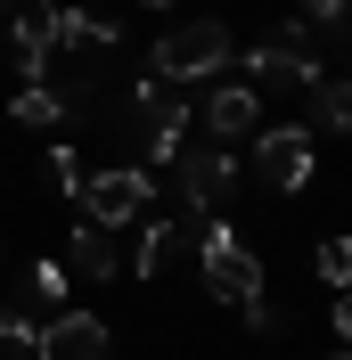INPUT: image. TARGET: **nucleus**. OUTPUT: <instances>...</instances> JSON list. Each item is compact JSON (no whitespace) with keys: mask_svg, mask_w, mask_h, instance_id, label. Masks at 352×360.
Segmentation results:
<instances>
[{"mask_svg":"<svg viewBox=\"0 0 352 360\" xmlns=\"http://www.w3.org/2000/svg\"><path fill=\"white\" fill-rule=\"evenodd\" d=\"M0 352H42V328L25 311H0Z\"/></svg>","mask_w":352,"mask_h":360,"instance_id":"obj_17","label":"nucleus"},{"mask_svg":"<svg viewBox=\"0 0 352 360\" xmlns=\"http://www.w3.org/2000/svg\"><path fill=\"white\" fill-rule=\"evenodd\" d=\"M320 278L328 287H352V238H320Z\"/></svg>","mask_w":352,"mask_h":360,"instance_id":"obj_16","label":"nucleus"},{"mask_svg":"<svg viewBox=\"0 0 352 360\" xmlns=\"http://www.w3.org/2000/svg\"><path fill=\"white\" fill-rule=\"evenodd\" d=\"M66 270H82V278H115V270H123V254H115V229L74 221V238H66Z\"/></svg>","mask_w":352,"mask_h":360,"instance_id":"obj_11","label":"nucleus"},{"mask_svg":"<svg viewBox=\"0 0 352 360\" xmlns=\"http://www.w3.org/2000/svg\"><path fill=\"white\" fill-rule=\"evenodd\" d=\"M254 172H263L270 188H303V180L320 172L311 131H303V123H287V131H254Z\"/></svg>","mask_w":352,"mask_h":360,"instance_id":"obj_6","label":"nucleus"},{"mask_svg":"<svg viewBox=\"0 0 352 360\" xmlns=\"http://www.w3.org/2000/svg\"><path fill=\"white\" fill-rule=\"evenodd\" d=\"M311 123L320 131H352V82L344 74H328V82L311 90Z\"/></svg>","mask_w":352,"mask_h":360,"instance_id":"obj_13","label":"nucleus"},{"mask_svg":"<svg viewBox=\"0 0 352 360\" xmlns=\"http://www.w3.org/2000/svg\"><path fill=\"white\" fill-rule=\"evenodd\" d=\"M8 17H17V0H0V33H8Z\"/></svg>","mask_w":352,"mask_h":360,"instance_id":"obj_21","label":"nucleus"},{"mask_svg":"<svg viewBox=\"0 0 352 360\" xmlns=\"http://www.w3.org/2000/svg\"><path fill=\"white\" fill-rule=\"evenodd\" d=\"M42 360H107V319L58 311V319L42 328Z\"/></svg>","mask_w":352,"mask_h":360,"instance_id":"obj_9","label":"nucleus"},{"mask_svg":"<svg viewBox=\"0 0 352 360\" xmlns=\"http://www.w3.org/2000/svg\"><path fill=\"white\" fill-rule=\"evenodd\" d=\"M303 33H311V25L295 17V25H279L263 49H246V82H254V90H320L328 66L303 49Z\"/></svg>","mask_w":352,"mask_h":360,"instance_id":"obj_3","label":"nucleus"},{"mask_svg":"<svg viewBox=\"0 0 352 360\" xmlns=\"http://www.w3.org/2000/svg\"><path fill=\"white\" fill-rule=\"evenodd\" d=\"M230 58H238V33L221 17H197V25H172V33L148 49V74L156 82H221Z\"/></svg>","mask_w":352,"mask_h":360,"instance_id":"obj_1","label":"nucleus"},{"mask_svg":"<svg viewBox=\"0 0 352 360\" xmlns=\"http://www.w3.org/2000/svg\"><path fill=\"white\" fill-rule=\"evenodd\" d=\"M205 131H213L221 148H230V139H254L263 131V90L254 82H221L213 98H205Z\"/></svg>","mask_w":352,"mask_h":360,"instance_id":"obj_8","label":"nucleus"},{"mask_svg":"<svg viewBox=\"0 0 352 360\" xmlns=\"http://www.w3.org/2000/svg\"><path fill=\"white\" fill-rule=\"evenodd\" d=\"M49 49H58V58L115 49V25H107V17H90V8H49Z\"/></svg>","mask_w":352,"mask_h":360,"instance_id":"obj_10","label":"nucleus"},{"mask_svg":"<svg viewBox=\"0 0 352 360\" xmlns=\"http://www.w3.org/2000/svg\"><path fill=\"white\" fill-rule=\"evenodd\" d=\"M132 123H139V139H148V156L156 164H180V131H189V90L180 82H139L132 90Z\"/></svg>","mask_w":352,"mask_h":360,"instance_id":"obj_4","label":"nucleus"},{"mask_svg":"<svg viewBox=\"0 0 352 360\" xmlns=\"http://www.w3.org/2000/svg\"><path fill=\"white\" fill-rule=\"evenodd\" d=\"M148 197H156V180L139 172V164H115V172L82 180V221H99V229H123V221H148Z\"/></svg>","mask_w":352,"mask_h":360,"instance_id":"obj_5","label":"nucleus"},{"mask_svg":"<svg viewBox=\"0 0 352 360\" xmlns=\"http://www.w3.org/2000/svg\"><path fill=\"white\" fill-rule=\"evenodd\" d=\"M0 262H8V246H0Z\"/></svg>","mask_w":352,"mask_h":360,"instance_id":"obj_24","label":"nucleus"},{"mask_svg":"<svg viewBox=\"0 0 352 360\" xmlns=\"http://www.w3.org/2000/svg\"><path fill=\"white\" fill-rule=\"evenodd\" d=\"M172 246H180V221H139V278H156Z\"/></svg>","mask_w":352,"mask_h":360,"instance_id":"obj_14","label":"nucleus"},{"mask_svg":"<svg viewBox=\"0 0 352 360\" xmlns=\"http://www.w3.org/2000/svg\"><path fill=\"white\" fill-rule=\"evenodd\" d=\"M197 270H205V287H213L230 311L263 303V254L246 246L230 221H205V213H197Z\"/></svg>","mask_w":352,"mask_h":360,"instance_id":"obj_2","label":"nucleus"},{"mask_svg":"<svg viewBox=\"0 0 352 360\" xmlns=\"http://www.w3.org/2000/svg\"><path fill=\"white\" fill-rule=\"evenodd\" d=\"M328 360H352V352H328Z\"/></svg>","mask_w":352,"mask_h":360,"instance_id":"obj_22","label":"nucleus"},{"mask_svg":"<svg viewBox=\"0 0 352 360\" xmlns=\"http://www.w3.org/2000/svg\"><path fill=\"white\" fill-rule=\"evenodd\" d=\"M336 336L352 344V295H336Z\"/></svg>","mask_w":352,"mask_h":360,"instance_id":"obj_20","label":"nucleus"},{"mask_svg":"<svg viewBox=\"0 0 352 360\" xmlns=\"http://www.w3.org/2000/svg\"><path fill=\"white\" fill-rule=\"evenodd\" d=\"M8 115H17V131H25V123L49 131V123H66V115H74V98H66V90H49V82H25L17 98H8Z\"/></svg>","mask_w":352,"mask_h":360,"instance_id":"obj_12","label":"nucleus"},{"mask_svg":"<svg viewBox=\"0 0 352 360\" xmlns=\"http://www.w3.org/2000/svg\"><path fill=\"white\" fill-rule=\"evenodd\" d=\"M49 180H58V197L82 205V148H49Z\"/></svg>","mask_w":352,"mask_h":360,"instance_id":"obj_15","label":"nucleus"},{"mask_svg":"<svg viewBox=\"0 0 352 360\" xmlns=\"http://www.w3.org/2000/svg\"><path fill=\"white\" fill-rule=\"evenodd\" d=\"M148 8H164V0H148Z\"/></svg>","mask_w":352,"mask_h":360,"instance_id":"obj_23","label":"nucleus"},{"mask_svg":"<svg viewBox=\"0 0 352 360\" xmlns=\"http://www.w3.org/2000/svg\"><path fill=\"white\" fill-rule=\"evenodd\" d=\"M295 8H303V25H311V33H328V25H344V8H352V0H295Z\"/></svg>","mask_w":352,"mask_h":360,"instance_id":"obj_19","label":"nucleus"},{"mask_svg":"<svg viewBox=\"0 0 352 360\" xmlns=\"http://www.w3.org/2000/svg\"><path fill=\"white\" fill-rule=\"evenodd\" d=\"M230 180H238V156H230V148H197V156H189V148H180V197H189V213H213L221 197H230Z\"/></svg>","mask_w":352,"mask_h":360,"instance_id":"obj_7","label":"nucleus"},{"mask_svg":"<svg viewBox=\"0 0 352 360\" xmlns=\"http://www.w3.org/2000/svg\"><path fill=\"white\" fill-rule=\"evenodd\" d=\"M66 287H74L66 262H42V270H33V303H66Z\"/></svg>","mask_w":352,"mask_h":360,"instance_id":"obj_18","label":"nucleus"}]
</instances>
